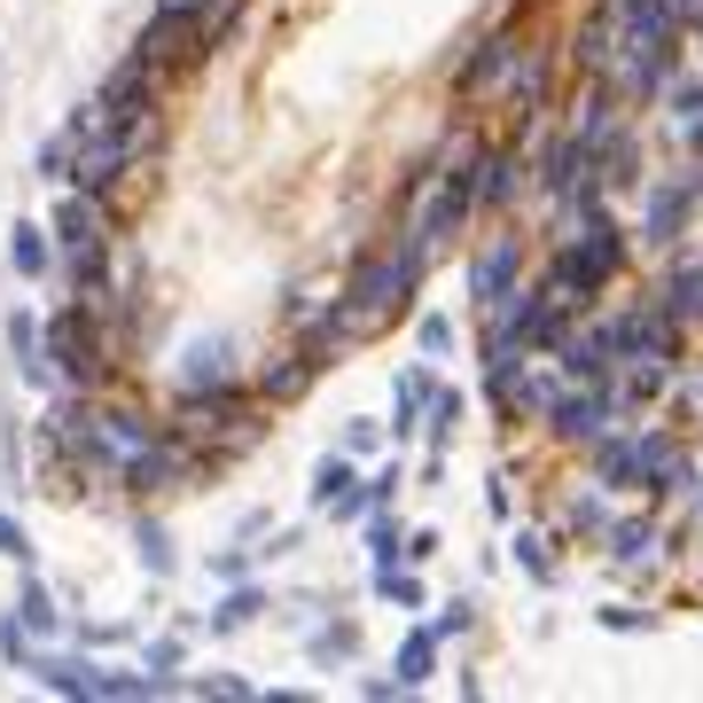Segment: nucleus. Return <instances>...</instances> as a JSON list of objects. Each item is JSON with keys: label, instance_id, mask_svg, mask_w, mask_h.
Masks as SVG:
<instances>
[{"label": "nucleus", "instance_id": "nucleus-1", "mask_svg": "<svg viewBox=\"0 0 703 703\" xmlns=\"http://www.w3.org/2000/svg\"><path fill=\"white\" fill-rule=\"evenodd\" d=\"M594 477L602 485H618V493H680L688 485V446L664 430H626V437H594Z\"/></svg>", "mask_w": 703, "mask_h": 703}, {"label": "nucleus", "instance_id": "nucleus-2", "mask_svg": "<svg viewBox=\"0 0 703 703\" xmlns=\"http://www.w3.org/2000/svg\"><path fill=\"white\" fill-rule=\"evenodd\" d=\"M548 422H555L563 437H571V446H586V437H602L609 422H618V391H609V376H602V383H571V391H555Z\"/></svg>", "mask_w": 703, "mask_h": 703}, {"label": "nucleus", "instance_id": "nucleus-3", "mask_svg": "<svg viewBox=\"0 0 703 703\" xmlns=\"http://www.w3.org/2000/svg\"><path fill=\"white\" fill-rule=\"evenodd\" d=\"M407 290H414V250H407V258H376V267L352 282V313L376 321V313H383L391 298H407Z\"/></svg>", "mask_w": 703, "mask_h": 703}, {"label": "nucleus", "instance_id": "nucleus-4", "mask_svg": "<svg viewBox=\"0 0 703 703\" xmlns=\"http://www.w3.org/2000/svg\"><path fill=\"white\" fill-rule=\"evenodd\" d=\"M688 204H695V188H688V181L649 188V204H641V242H672V235H680V219H688Z\"/></svg>", "mask_w": 703, "mask_h": 703}, {"label": "nucleus", "instance_id": "nucleus-5", "mask_svg": "<svg viewBox=\"0 0 703 703\" xmlns=\"http://www.w3.org/2000/svg\"><path fill=\"white\" fill-rule=\"evenodd\" d=\"M664 313L672 321H703V258H688V267L664 282Z\"/></svg>", "mask_w": 703, "mask_h": 703}, {"label": "nucleus", "instance_id": "nucleus-6", "mask_svg": "<svg viewBox=\"0 0 703 703\" xmlns=\"http://www.w3.org/2000/svg\"><path fill=\"white\" fill-rule=\"evenodd\" d=\"M508 274H516V242H493V250H485V267H477V298L500 305V298H508Z\"/></svg>", "mask_w": 703, "mask_h": 703}, {"label": "nucleus", "instance_id": "nucleus-7", "mask_svg": "<svg viewBox=\"0 0 703 703\" xmlns=\"http://www.w3.org/2000/svg\"><path fill=\"white\" fill-rule=\"evenodd\" d=\"M657 548H664L657 523H609V555H618V563H641V555H657Z\"/></svg>", "mask_w": 703, "mask_h": 703}, {"label": "nucleus", "instance_id": "nucleus-8", "mask_svg": "<svg viewBox=\"0 0 703 703\" xmlns=\"http://www.w3.org/2000/svg\"><path fill=\"white\" fill-rule=\"evenodd\" d=\"M95 235H102V212H95V204H71V212H63V242H71V250H95Z\"/></svg>", "mask_w": 703, "mask_h": 703}, {"label": "nucleus", "instance_id": "nucleus-9", "mask_svg": "<svg viewBox=\"0 0 703 703\" xmlns=\"http://www.w3.org/2000/svg\"><path fill=\"white\" fill-rule=\"evenodd\" d=\"M680 133H688V149L703 156V86H680Z\"/></svg>", "mask_w": 703, "mask_h": 703}, {"label": "nucleus", "instance_id": "nucleus-10", "mask_svg": "<svg viewBox=\"0 0 703 703\" xmlns=\"http://www.w3.org/2000/svg\"><path fill=\"white\" fill-rule=\"evenodd\" d=\"M508 55H516V40H493V47L477 55V71H469V86H485V78H500V71H508Z\"/></svg>", "mask_w": 703, "mask_h": 703}, {"label": "nucleus", "instance_id": "nucleus-11", "mask_svg": "<svg viewBox=\"0 0 703 703\" xmlns=\"http://www.w3.org/2000/svg\"><path fill=\"white\" fill-rule=\"evenodd\" d=\"M485 196H493V204H508V196H516V156H493V181H485Z\"/></svg>", "mask_w": 703, "mask_h": 703}, {"label": "nucleus", "instance_id": "nucleus-12", "mask_svg": "<svg viewBox=\"0 0 703 703\" xmlns=\"http://www.w3.org/2000/svg\"><path fill=\"white\" fill-rule=\"evenodd\" d=\"M181 9H204V0H181Z\"/></svg>", "mask_w": 703, "mask_h": 703}]
</instances>
